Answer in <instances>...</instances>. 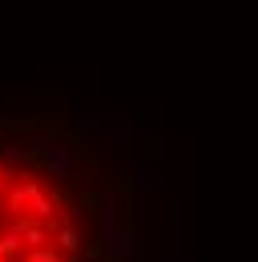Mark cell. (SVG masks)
Wrapping results in <instances>:
<instances>
[{"instance_id": "cell-1", "label": "cell", "mask_w": 258, "mask_h": 262, "mask_svg": "<svg viewBox=\"0 0 258 262\" xmlns=\"http://www.w3.org/2000/svg\"><path fill=\"white\" fill-rule=\"evenodd\" d=\"M149 178L61 97H0V262H149Z\"/></svg>"}]
</instances>
